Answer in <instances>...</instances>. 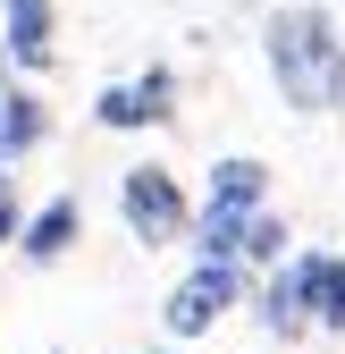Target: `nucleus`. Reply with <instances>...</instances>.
Instances as JSON below:
<instances>
[{"mask_svg": "<svg viewBox=\"0 0 345 354\" xmlns=\"http://www.w3.org/2000/svg\"><path fill=\"white\" fill-rule=\"evenodd\" d=\"M262 51H270L278 93L304 110V118H320V110L345 102V34H337L328 9H312V0H304V9H278L270 34H262Z\"/></svg>", "mask_w": 345, "mask_h": 354, "instance_id": "1", "label": "nucleus"}, {"mask_svg": "<svg viewBox=\"0 0 345 354\" xmlns=\"http://www.w3.org/2000/svg\"><path fill=\"white\" fill-rule=\"evenodd\" d=\"M262 194H270V169L253 160V152H236V160L210 169V194H202V211H194L202 261H236V253H244V228L262 219Z\"/></svg>", "mask_w": 345, "mask_h": 354, "instance_id": "2", "label": "nucleus"}, {"mask_svg": "<svg viewBox=\"0 0 345 354\" xmlns=\"http://www.w3.org/2000/svg\"><path fill=\"white\" fill-rule=\"evenodd\" d=\"M118 211H126V228H135L144 245H177L194 228V211L177 194V169H160V160H144V169L118 177Z\"/></svg>", "mask_w": 345, "mask_h": 354, "instance_id": "3", "label": "nucleus"}, {"mask_svg": "<svg viewBox=\"0 0 345 354\" xmlns=\"http://www.w3.org/2000/svg\"><path fill=\"white\" fill-rule=\"evenodd\" d=\"M236 295H244V261H194V270L168 287V337H202L219 313H236Z\"/></svg>", "mask_w": 345, "mask_h": 354, "instance_id": "4", "label": "nucleus"}, {"mask_svg": "<svg viewBox=\"0 0 345 354\" xmlns=\"http://www.w3.org/2000/svg\"><path fill=\"white\" fill-rule=\"evenodd\" d=\"M93 118L101 127H160V118H177V76H168V68H144L135 84H101Z\"/></svg>", "mask_w": 345, "mask_h": 354, "instance_id": "5", "label": "nucleus"}, {"mask_svg": "<svg viewBox=\"0 0 345 354\" xmlns=\"http://www.w3.org/2000/svg\"><path fill=\"white\" fill-rule=\"evenodd\" d=\"M76 236H84V211H76V194H51V203H42V211L26 219V228H17V253L42 270V261H59Z\"/></svg>", "mask_w": 345, "mask_h": 354, "instance_id": "6", "label": "nucleus"}, {"mask_svg": "<svg viewBox=\"0 0 345 354\" xmlns=\"http://www.w3.org/2000/svg\"><path fill=\"white\" fill-rule=\"evenodd\" d=\"M304 261V295H312V329L345 337V253H295Z\"/></svg>", "mask_w": 345, "mask_h": 354, "instance_id": "7", "label": "nucleus"}, {"mask_svg": "<svg viewBox=\"0 0 345 354\" xmlns=\"http://www.w3.org/2000/svg\"><path fill=\"white\" fill-rule=\"evenodd\" d=\"M262 321H270V337H304V329H312L304 261H278V270H270V287H262Z\"/></svg>", "mask_w": 345, "mask_h": 354, "instance_id": "8", "label": "nucleus"}, {"mask_svg": "<svg viewBox=\"0 0 345 354\" xmlns=\"http://www.w3.org/2000/svg\"><path fill=\"white\" fill-rule=\"evenodd\" d=\"M9 68H51V0H9Z\"/></svg>", "mask_w": 345, "mask_h": 354, "instance_id": "9", "label": "nucleus"}, {"mask_svg": "<svg viewBox=\"0 0 345 354\" xmlns=\"http://www.w3.org/2000/svg\"><path fill=\"white\" fill-rule=\"evenodd\" d=\"M42 136H51V110H42L34 93H17V84H9V93H0V169L26 160Z\"/></svg>", "mask_w": 345, "mask_h": 354, "instance_id": "10", "label": "nucleus"}, {"mask_svg": "<svg viewBox=\"0 0 345 354\" xmlns=\"http://www.w3.org/2000/svg\"><path fill=\"white\" fill-rule=\"evenodd\" d=\"M236 261H270V270H278V261H286V219L262 211V219L244 228V253H236Z\"/></svg>", "mask_w": 345, "mask_h": 354, "instance_id": "11", "label": "nucleus"}, {"mask_svg": "<svg viewBox=\"0 0 345 354\" xmlns=\"http://www.w3.org/2000/svg\"><path fill=\"white\" fill-rule=\"evenodd\" d=\"M17 228H26V219H17V186H9V177H0V253L17 245Z\"/></svg>", "mask_w": 345, "mask_h": 354, "instance_id": "12", "label": "nucleus"}, {"mask_svg": "<svg viewBox=\"0 0 345 354\" xmlns=\"http://www.w3.org/2000/svg\"><path fill=\"white\" fill-rule=\"evenodd\" d=\"M0 93H9V51H0Z\"/></svg>", "mask_w": 345, "mask_h": 354, "instance_id": "13", "label": "nucleus"}]
</instances>
